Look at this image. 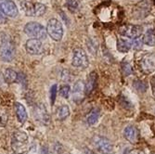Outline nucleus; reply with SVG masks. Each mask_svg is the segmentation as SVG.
I'll list each match as a JSON object with an SVG mask.
<instances>
[{"label": "nucleus", "mask_w": 155, "mask_h": 154, "mask_svg": "<svg viewBox=\"0 0 155 154\" xmlns=\"http://www.w3.org/2000/svg\"><path fill=\"white\" fill-rule=\"evenodd\" d=\"M15 44L11 37L6 34H3L0 42V59L5 62H10L15 58Z\"/></svg>", "instance_id": "f257e3e1"}, {"label": "nucleus", "mask_w": 155, "mask_h": 154, "mask_svg": "<svg viewBox=\"0 0 155 154\" xmlns=\"http://www.w3.org/2000/svg\"><path fill=\"white\" fill-rule=\"evenodd\" d=\"M24 33L31 37H35L39 40H44L47 38V29L45 27L35 21L28 22L24 27Z\"/></svg>", "instance_id": "f03ea898"}, {"label": "nucleus", "mask_w": 155, "mask_h": 154, "mask_svg": "<svg viewBox=\"0 0 155 154\" xmlns=\"http://www.w3.org/2000/svg\"><path fill=\"white\" fill-rule=\"evenodd\" d=\"M47 33L55 41H61L63 36V27L57 19H50L47 25Z\"/></svg>", "instance_id": "7ed1b4c3"}, {"label": "nucleus", "mask_w": 155, "mask_h": 154, "mask_svg": "<svg viewBox=\"0 0 155 154\" xmlns=\"http://www.w3.org/2000/svg\"><path fill=\"white\" fill-rule=\"evenodd\" d=\"M142 33H143L142 26L136 25V24H124V25H122L119 29L120 34L130 39L141 36Z\"/></svg>", "instance_id": "20e7f679"}, {"label": "nucleus", "mask_w": 155, "mask_h": 154, "mask_svg": "<svg viewBox=\"0 0 155 154\" xmlns=\"http://www.w3.org/2000/svg\"><path fill=\"white\" fill-rule=\"evenodd\" d=\"M72 64L76 68L86 69L88 66V59L86 51L82 48H75L74 50Z\"/></svg>", "instance_id": "39448f33"}, {"label": "nucleus", "mask_w": 155, "mask_h": 154, "mask_svg": "<svg viewBox=\"0 0 155 154\" xmlns=\"http://www.w3.org/2000/svg\"><path fill=\"white\" fill-rule=\"evenodd\" d=\"M25 49L27 53L30 55H40L44 51V47L41 40L33 38L27 40L25 44Z\"/></svg>", "instance_id": "423d86ee"}, {"label": "nucleus", "mask_w": 155, "mask_h": 154, "mask_svg": "<svg viewBox=\"0 0 155 154\" xmlns=\"http://www.w3.org/2000/svg\"><path fill=\"white\" fill-rule=\"evenodd\" d=\"M0 7L6 16L10 18H15L18 16V8L11 0H0Z\"/></svg>", "instance_id": "0eeeda50"}, {"label": "nucleus", "mask_w": 155, "mask_h": 154, "mask_svg": "<svg viewBox=\"0 0 155 154\" xmlns=\"http://www.w3.org/2000/svg\"><path fill=\"white\" fill-rule=\"evenodd\" d=\"M95 145L98 149V150H101L104 153H110L112 151V145L109 139L103 136H96L94 139Z\"/></svg>", "instance_id": "6e6552de"}, {"label": "nucleus", "mask_w": 155, "mask_h": 154, "mask_svg": "<svg viewBox=\"0 0 155 154\" xmlns=\"http://www.w3.org/2000/svg\"><path fill=\"white\" fill-rule=\"evenodd\" d=\"M35 116L36 121L40 122L43 124H48L49 123V115L48 110L43 104H39L35 110Z\"/></svg>", "instance_id": "1a4fd4ad"}, {"label": "nucleus", "mask_w": 155, "mask_h": 154, "mask_svg": "<svg viewBox=\"0 0 155 154\" xmlns=\"http://www.w3.org/2000/svg\"><path fill=\"white\" fill-rule=\"evenodd\" d=\"M27 140H28V136L24 132H21V131L15 132L13 134V137H12V145L13 146L15 145V147L13 148L15 149H21L23 145L27 144Z\"/></svg>", "instance_id": "9d476101"}, {"label": "nucleus", "mask_w": 155, "mask_h": 154, "mask_svg": "<svg viewBox=\"0 0 155 154\" xmlns=\"http://www.w3.org/2000/svg\"><path fill=\"white\" fill-rule=\"evenodd\" d=\"M84 94H86V92H84V85L83 84L82 80H78L74 86V90H73L74 101L78 102L82 100Z\"/></svg>", "instance_id": "9b49d317"}, {"label": "nucleus", "mask_w": 155, "mask_h": 154, "mask_svg": "<svg viewBox=\"0 0 155 154\" xmlns=\"http://www.w3.org/2000/svg\"><path fill=\"white\" fill-rule=\"evenodd\" d=\"M124 136L131 143H137L138 138V132L133 125H128L124 130Z\"/></svg>", "instance_id": "f8f14e48"}, {"label": "nucleus", "mask_w": 155, "mask_h": 154, "mask_svg": "<svg viewBox=\"0 0 155 154\" xmlns=\"http://www.w3.org/2000/svg\"><path fill=\"white\" fill-rule=\"evenodd\" d=\"M96 84H97V74L96 72L90 73V74L87 77V81L84 85V92L87 95H89L92 93V91L96 87Z\"/></svg>", "instance_id": "ddd939ff"}, {"label": "nucleus", "mask_w": 155, "mask_h": 154, "mask_svg": "<svg viewBox=\"0 0 155 154\" xmlns=\"http://www.w3.org/2000/svg\"><path fill=\"white\" fill-rule=\"evenodd\" d=\"M4 79L8 84H13L19 81V74L12 69H7L4 72Z\"/></svg>", "instance_id": "4468645a"}, {"label": "nucleus", "mask_w": 155, "mask_h": 154, "mask_svg": "<svg viewBox=\"0 0 155 154\" xmlns=\"http://www.w3.org/2000/svg\"><path fill=\"white\" fill-rule=\"evenodd\" d=\"M14 105H15V111H16V115H17L19 122L23 123L27 120V113H26L25 107L19 102H16Z\"/></svg>", "instance_id": "2eb2a0df"}, {"label": "nucleus", "mask_w": 155, "mask_h": 154, "mask_svg": "<svg viewBox=\"0 0 155 154\" xmlns=\"http://www.w3.org/2000/svg\"><path fill=\"white\" fill-rule=\"evenodd\" d=\"M131 42L124 39V38H119L117 40V50L121 53H126L128 52L131 48Z\"/></svg>", "instance_id": "dca6fc26"}, {"label": "nucleus", "mask_w": 155, "mask_h": 154, "mask_svg": "<svg viewBox=\"0 0 155 154\" xmlns=\"http://www.w3.org/2000/svg\"><path fill=\"white\" fill-rule=\"evenodd\" d=\"M143 43L147 46L153 47L155 46V30L149 29L143 36Z\"/></svg>", "instance_id": "f3484780"}, {"label": "nucleus", "mask_w": 155, "mask_h": 154, "mask_svg": "<svg viewBox=\"0 0 155 154\" xmlns=\"http://www.w3.org/2000/svg\"><path fill=\"white\" fill-rule=\"evenodd\" d=\"M141 66H142V70L146 71L147 73H150L151 72L152 70L154 69V62H153V60L151 59L150 56L149 55H146L145 57L142 59L141 61Z\"/></svg>", "instance_id": "a211bd4d"}, {"label": "nucleus", "mask_w": 155, "mask_h": 154, "mask_svg": "<svg viewBox=\"0 0 155 154\" xmlns=\"http://www.w3.org/2000/svg\"><path fill=\"white\" fill-rule=\"evenodd\" d=\"M98 117H100V110H98L97 109H93L87 117V123L90 125L96 123L97 121L98 120Z\"/></svg>", "instance_id": "6ab92c4d"}, {"label": "nucleus", "mask_w": 155, "mask_h": 154, "mask_svg": "<svg viewBox=\"0 0 155 154\" xmlns=\"http://www.w3.org/2000/svg\"><path fill=\"white\" fill-rule=\"evenodd\" d=\"M58 118L60 120H65L70 115V108L67 105H62L58 110Z\"/></svg>", "instance_id": "aec40b11"}, {"label": "nucleus", "mask_w": 155, "mask_h": 154, "mask_svg": "<svg viewBox=\"0 0 155 154\" xmlns=\"http://www.w3.org/2000/svg\"><path fill=\"white\" fill-rule=\"evenodd\" d=\"M34 12H35V16L37 17L43 16L47 12V7L41 3H35L34 4Z\"/></svg>", "instance_id": "412c9836"}, {"label": "nucleus", "mask_w": 155, "mask_h": 154, "mask_svg": "<svg viewBox=\"0 0 155 154\" xmlns=\"http://www.w3.org/2000/svg\"><path fill=\"white\" fill-rule=\"evenodd\" d=\"M21 7L23 8V10L25 11V13L29 16H35V12H34V5L28 1H24L21 2Z\"/></svg>", "instance_id": "4be33fe9"}, {"label": "nucleus", "mask_w": 155, "mask_h": 154, "mask_svg": "<svg viewBox=\"0 0 155 154\" xmlns=\"http://www.w3.org/2000/svg\"><path fill=\"white\" fill-rule=\"evenodd\" d=\"M143 37L141 36H138V37H136V38H133L132 39V42H131V47L136 49V50H139L141 49L142 46H143Z\"/></svg>", "instance_id": "5701e85b"}, {"label": "nucleus", "mask_w": 155, "mask_h": 154, "mask_svg": "<svg viewBox=\"0 0 155 154\" xmlns=\"http://www.w3.org/2000/svg\"><path fill=\"white\" fill-rule=\"evenodd\" d=\"M87 48L92 53V55H96L97 52V42H96L92 38L88 39L87 40Z\"/></svg>", "instance_id": "b1692460"}, {"label": "nucleus", "mask_w": 155, "mask_h": 154, "mask_svg": "<svg viewBox=\"0 0 155 154\" xmlns=\"http://www.w3.org/2000/svg\"><path fill=\"white\" fill-rule=\"evenodd\" d=\"M122 71L124 76H128L133 73V69H132V66L128 62H124L122 64Z\"/></svg>", "instance_id": "393cba45"}, {"label": "nucleus", "mask_w": 155, "mask_h": 154, "mask_svg": "<svg viewBox=\"0 0 155 154\" xmlns=\"http://www.w3.org/2000/svg\"><path fill=\"white\" fill-rule=\"evenodd\" d=\"M57 91H58V86L57 84L53 85L50 88V102L51 105H54L55 100H56V97H57Z\"/></svg>", "instance_id": "a878e982"}, {"label": "nucleus", "mask_w": 155, "mask_h": 154, "mask_svg": "<svg viewBox=\"0 0 155 154\" xmlns=\"http://www.w3.org/2000/svg\"><path fill=\"white\" fill-rule=\"evenodd\" d=\"M68 8L71 11H75L79 7V0H69L67 3Z\"/></svg>", "instance_id": "bb28decb"}, {"label": "nucleus", "mask_w": 155, "mask_h": 154, "mask_svg": "<svg viewBox=\"0 0 155 154\" xmlns=\"http://www.w3.org/2000/svg\"><path fill=\"white\" fill-rule=\"evenodd\" d=\"M60 94L62 97H64V99H68L69 95H70V87L67 85L62 86L60 89Z\"/></svg>", "instance_id": "cd10ccee"}, {"label": "nucleus", "mask_w": 155, "mask_h": 154, "mask_svg": "<svg viewBox=\"0 0 155 154\" xmlns=\"http://www.w3.org/2000/svg\"><path fill=\"white\" fill-rule=\"evenodd\" d=\"M7 21V19H6V15L4 14V12L2 11V8L0 7V24H3Z\"/></svg>", "instance_id": "c85d7f7f"}, {"label": "nucleus", "mask_w": 155, "mask_h": 154, "mask_svg": "<svg viewBox=\"0 0 155 154\" xmlns=\"http://www.w3.org/2000/svg\"><path fill=\"white\" fill-rule=\"evenodd\" d=\"M4 83H6V82H5V79H4V75L2 74L1 72H0V87H1Z\"/></svg>", "instance_id": "c756f323"}, {"label": "nucleus", "mask_w": 155, "mask_h": 154, "mask_svg": "<svg viewBox=\"0 0 155 154\" xmlns=\"http://www.w3.org/2000/svg\"><path fill=\"white\" fill-rule=\"evenodd\" d=\"M151 87H152L153 93H154V95H155V76L152 77V79H151Z\"/></svg>", "instance_id": "7c9ffc66"}]
</instances>
